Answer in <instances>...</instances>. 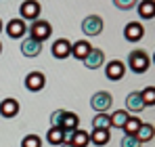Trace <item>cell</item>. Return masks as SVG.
<instances>
[{
    "label": "cell",
    "instance_id": "cell-3",
    "mask_svg": "<svg viewBox=\"0 0 155 147\" xmlns=\"http://www.w3.org/2000/svg\"><path fill=\"white\" fill-rule=\"evenodd\" d=\"M29 32H31V38L34 40H38V42H44L46 38H51L52 34V25L48 21H42V19H36L31 27H29Z\"/></svg>",
    "mask_w": 155,
    "mask_h": 147
},
{
    "label": "cell",
    "instance_id": "cell-18",
    "mask_svg": "<svg viewBox=\"0 0 155 147\" xmlns=\"http://www.w3.org/2000/svg\"><path fill=\"white\" fill-rule=\"evenodd\" d=\"M92 128L94 130H109L111 128V116L109 114H97L92 120Z\"/></svg>",
    "mask_w": 155,
    "mask_h": 147
},
{
    "label": "cell",
    "instance_id": "cell-4",
    "mask_svg": "<svg viewBox=\"0 0 155 147\" xmlns=\"http://www.w3.org/2000/svg\"><path fill=\"white\" fill-rule=\"evenodd\" d=\"M82 32L86 36H99L103 32V19L99 15H88L84 21H82Z\"/></svg>",
    "mask_w": 155,
    "mask_h": 147
},
{
    "label": "cell",
    "instance_id": "cell-22",
    "mask_svg": "<svg viewBox=\"0 0 155 147\" xmlns=\"http://www.w3.org/2000/svg\"><path fill=\"white\" fill-rule=\"evenodd\" d=\"M138 15L143 19H153L155 15V9H153V2L145 0V2H138Z\"/></svg>",
    "mask_w": 155,
    "mask_h": 147
},
{
    "label": "cell",
    "instance_id": "cell-15",
    "mask_svg": "<svg viewBox=\"0 0 155 147\" xmlns=\"http://www.w3.org/2000/svg\"><path fill=\"white\" fill-rule=\"evenodd\" d=\"M92 50V46L86 42V40H78V42H74L71 44V57H76V59H86V55Z\"/></svg>",
    "mask_w": 155,
    "mask_h": 147
},
{
    "label": "cell",
    "instance_id": "cell-12",
    "mask_svg": "<svg viewBox=\"0 0 155 147\" xmlns=\"http://www.w3.org/2000/svg\"><path fill=\"white\" fill-rule=\"evenodd\" d=\"M27 25L23 19H11L8 23H6V34L11 36V38H21L23 34H25Z\"/></svg>",
    "mask_w": 155,
    "mask_h": 147
},
{
    "label": "cell",
    "instance_id": "cell-25",
    "mask_svg": "<svg viewBox=\"0 0 155 147\" xmlns=\"http://www.w3.org/2000/svg\"><path fill=\"white\" fill-rule=\"evenodd\" d=\"M21 147H42V139L38 135H27L21 141Z\"/></svg>",
    "mask_w": 155,
    "mask_h": 147
},
{
    "label": "cell",
    "instance_id": "cell-7",
    "mask_svg": "<svg viewBox=\"0 0 155 147\" xmlns=\"http://www.w3.org/2000/svg\"><path fill=\"white\" fill-rule=\"evenodd\" d=\"M21 19H29V21H36L38 17H40V11H42V6H40V2H34V0H27L21 4Z\"/></svg>",
    "mask_w": 155,
    "mask_h": 147
},
{
    "label": "cell",
    "instance_id": "cell-28",
    "mask_svg": "<svg viewBox=\"0 0 155 147\" xmlns=\"http://www.w3.org/2000/svg\"><path fill=\"white\" fill-rule=\"evenodd\" d=\"M122 147H140V141L136 137H132V135H126L122 139Z\"/></svg>",
    "mask_w": 155,
    "mask_h": 147
},
{
    "label": "cell",
    "instance_id": "cell-2",
    "mask_svg": "<svg viewBox=\"0 0 155 147\" xmlns=\"http://www.w3.org/2000/svg\"><path fill=\"white\" fill-rule=\"evenodd\" d=\"M111 105H113V97H111L109 93H105V91L92 95V99H90V107H92L97 114H107Z\"/></svg>",
    "mask_w": 155,
    "mask_h": 147
},
{
    "label": "cell",
    "instance_id": "cell-31",
    "mask_svg": "<svg viewBox=\"0 0 155 147\" xmlns=\"http://www.w3.org/2000/svg\"><path fill=\"white\" fill-rule=\"evenodd\" d=\"M0 32H2V21H0Z\"/></svg>",
    "mask_w": 155,
    "mask_h": 147
},
{
    "label": "cell",
    "instance_id": "cell-24",
    "mask_svg": "<svg viewBox=\"0 0 155 147\" xmlns=\"http://www.w3.org/2000/svg\"><path fill=\"white\" fill-rule=\"evenodd\" d=\"M140 120H138V118H132V116H130L128 118V122L124 124V128H122V130H124V132H126V135H132V137H134V135H136V132H138V128H140Z\"/></svg>",
    "mask_w": 155,
    "mask_h": 147
},
{
    "label": "cell",
    "instance_id": "cell-30",
    "mask_svg": "<svg viewBox=\"0 0 155 147\" xmlns=\"http://www.w3.org/2000/svg\"><path fill=\"white\" fill-rule=\"evenodd\" d=\"M59 147H74V145H69V143H63V145H59Z\"/></svg>",
    "mask_w": 155,
    "mask_h": 147
},
{
    "label": "cell",
    "instance_id": "cell-14",
    "mask_svg": "<svg viewBox=\"0 0 155 147\" xmlns=\"http://www.w3.org/2000/svg\"><path fill=\"white\" fill-rule=\"evenodd\" d=\"M78 124H80V118L74 111H65L63 116V122H61V130L63 132H71V130H78Z\"/></svg>",
    "mask_w": 155,
    "mask_h": 147
},
{
    "label": "cell",
    "instance_id": "cell-27",
    "mask_svg": "<svg viewBox=\"0 0 155 147\" xmlns=\"http://www.w3.org/2000/svg\"><path fill=\"white\" fill-rule=\"evenodd\" d=\"M140 97H143V101H145V105H153V103H155V91H153V86H147V88L140 93Z\"/></svg>",
    "mask_w": 155,
    "mask_h": 147
},
{
    "label": "cell",
    "instance_id": "cell-21",
    "mask_svg": "<svg viewBox=\"0 0 155 147\" xmlns=\"http://www.w3.org/2000/svg\"><path fill=\"white\" fill-rule=\"evenodd\" d=\"M109 139H111L109 130H92V135H90V143H94V145H107Z\"/></svg>",
    "mask_w": 155,
    "mask_h": 147
},
{
    "label": "cell",
    "instance_id": "cell-5",
    "mask_svg": "<svg viewBox=\"0 0 155 147\" xmlns=\"http://www.w3.org/2000/svg\"><path fill=\"white\" fill-rule=\"evenodd\" d=\"M44 84H46V76H44L42 72H29L25 76V88H27V91H31V93L42 91Z\"/></svg>",
    "mask_w": 155,
    "mask_h": 147
},
{
    "label": "cell",
    "instance_id": "cell-8",
    "mask_svg": "<svg viewBox=\"0 0 155 147\" xmlns=\"http://www.w3.org/2000/svg\"><path fill=\"white\" fill-rule=\"evenodd\" d=\"M143 34H145V27L138 23V21H130V23L124 27V38H126L128 42H138V40L143 38Z\"/></svg>",
    "mask_w": 155,
    "mask_h": 147
},
{
    "label": "cell",
    "instance_id": "cell-32",
    "mask_svg": "<svg viewBox=\"0 0 155 147\" xmlns=\"http://www.w3.org/2000/svg\"><path fill=\"white\" fill-rule=\"evenodd\" d=\"M0 53H2V44H0Z\"/></svg>",
    "mask_w": 155,
    "mask_h": 147
},
{
    "label": "cell",
    "instance_id": "cell-17",
    "mask_svg": "<svg viewBox=\"0 0 155 147\" xmlns=\"http://www.w3.org/2000/svg\"><path fill=\"white\" fill-rule=\"evenodd\" d=\"M126 105H128L130 111H143L147 105H145V101L140 97V93H130L128 99H126Z\"/></svg>",
    "mask_w": 155,
    "mask_h": 147
},
{
    "label": "cell",
    "instance_id": "cell-10",
    "mask_svg": "<svg viewBox=\"0 0 155 147\" xmlns=\"http://www.w3.org/2000/svg\"><path fill=\"white\" fill-rule=\"evenodd\" d=\"M52 55H54L57 59H67V57H71V42L65 40V38L57 40V42L52 44Z\"/></svg>",
    "mask_w": 155,
    "mask_h": 147
},
{
    "label": "cell",
    "instance_id": "cell-29",
    "mask_svg": "<svg viewBox=\"0 0 155 147\" xmlns=\"http://www.w3.org/2000/svg\"><path fill=\"white\" fill-rule=\"evenodd\" d=\"M132 4H134V2H126V0H117V2H115L117 9H132Z\"/></svg>",
    "mask_w": 155,
    "mask_h": 147
},
{
    "label": "cell",
    "instance_id": "cell-16",
    "mask_svg": "<svg viewBox=\"0 0 155 147\" xmlns=\"http://www.w3.org/2000/svg\"><path fill=\"white\" fill-rule=\"evenodd\" d=\"M88 143H90V135H88V132H84V130H80V128L71 132L69 145H74V147H88Z\"/></svg>",
    "mask_w": 155,
    "mask_h": 147
},
{
    "label": "cell",
    "instance_id": "cell-23",
    "mask_svg": "<svg viewBox=\"0 0 155 147\" xmlns=\"http://www.w3.org/2000/svg\"><path fill=\"white\" fill-rule=\"evenodd\" d=\"M46 141L51 145H63V130L61 128H51L46 135Z\"/></svg>",
    "mask_w": 155,
    "mask_h": 147
},
{
    "label": "cell",
    "instance_id": "cell-6",
    "mask_svg": "<svg viewBox=\"0 0 155 147\" xmlns=\"http://www.w3.org/2000/svg\"><path fill=\"white\" fill-rule=\"evenodd\" d=\"M124 74H126V65H124L122 61H117V59L111 61V63H107V67H105V76H107V80H111V82L122 80Z\"/></svg>",
    "mask_w": 155,
    "mask_h": 147
},
{
    "label": "cell",
    "instance_id": "cell-11",
    "mask_svg": "<svg viewBox=\"0 0 155 147\" xmlns=\"http://www.w3.org/2000/svg\"><path fill=\"white\" fill-rule=\"evenodd\" d=\"M21 53H23L25 57H38V55L42 53V42H38V40H34V38H25V40L21 42Z\"/></svg>",
    "mask_w": 155,
    "mask_h": 147
},
{
    "label": "cell",
    "instance_id": "cell-9",
    "mask_svg": "<svg viewBox=\"0 0 155 147\" xmlns=\"http://www.w3.org/2000/svg\"><path fill=\"white\" fill-rule=\"evenodd\" d=\"M103 63H105V53L101 49H92L86 55V59H84V65L88 70H99Z\"/></svg>",
    "mask_w": 155,
    "mask_h": 147
},
{
    "label": "cell",
    "instance_id": "cell-26",
    "mask_svg": "<svg viewBox=\"0 0 155 147\" xmlns=\"http://www.w3.org/2000/svg\"><path fill=\"white\" fill-rule=\"evenodd\" d=\"M63 116H65V111L63 109H57V111H52L51 114V128H61V122H63Z\"/></svg>",
    "mask_w": 155,
    "mask_h": 147
},
{
    "label": "cell",
    "instance_id": "cell-1",
    "mask_svg": "<svg viewBox=\"0 0 155 147\" xmlns=\"http://www.w3.org/2000/svg\"><path fill=\"white\" fill-rule=\"evenodd\" d=\"M128 65L132 72L136 74H143L149 70V65H151V59H149V55L145 53V50H132L128 55Z\"/></svg>",
    "mask_w": 155,
    "mask_h": 147
},
{
    "label": "cell",
    "instance_id": "cell-20",
    "mask_svg": "<svg viewBox=\"0 0 155 147\" xmlns=\"http://www.w3.org/2000/svg\"><path fill=\"white\" fill-rule=\"evenodd\" d=\"M128 111L126 109H117V111H113V116H111V128H124V124L128 122Z\"/></svg>",
    "mask_w": 155,
    "mask_h": 147
},
{
    "label": "cell",
    "instance_id": "cell-19",
    "mask_svg": "<svg viewBox=\"0 0 155 147\" xmlns=\"http://www.w3.org/2000/svg\"><path fill=\"white\" fill-rule=\"evenodd\" d=\"M134 137L140 141V145H143V143H149V141L153 139V126L143 122V124H140V128H138V132H136Z\"/></svg>",
    "mask_w": 155,
    "mask_h": 147
},
{
    "label": "cell",
    "instance_id": "cell-13",
    "mask_svg": "<svg viewBox=\"0 0 155 147\" xmlns=\"http://www.w3.org/2000/svg\"><path fill=\"white\" fill-rule=\"evenodd\" d=\"M0 114H2L4 118H15V116L19 114V103H17V99H4V101L0 103Z\"/></svg>",
    "mask_w": 155,
    "mask_h": 147
}]
</instances>
